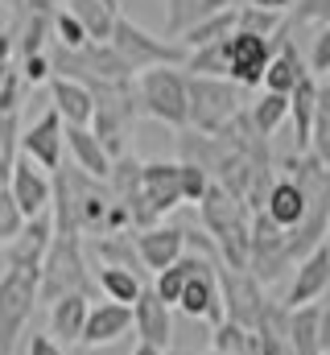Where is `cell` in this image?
<instances>
[{
  "label": "cell",
  "instance_id": "6da1fadb",
  "mask_svg": "<svg viewBox=\"0 0 330 355\" xmlns=\"http://www.w3.org/2000/svg\"><path fill=\"white\" fill-rule=\"evenodd\" d=\"M198 215L211 232V244L219 252V261L227 268H248L252 265V215L248 202L236 198L232 190H223L219 182H211V190L198 202Z\"/></svg>",
  "mask_w": 330,
  "mask_h": 355
},
{
  "label": "cell",
  "instance_id": "7a4b0ae2",
  "mask_svg": "<svg viewBox=\"0 0 330 355\" xmlns=\"http://www.w3.org/2000/svg\"><path fill=\"white\" fill-rule=\"evenodd\" d=\"M82 232L79 227H58L54 223V244L42 261V281H37V302L54 306L58 297L71 293H87L91 297V272H87V257H82Z\"/></svg>",
  "mask_w": 330,
  "mask_h": 355
},
{
  "label": "cell",
  "instance_id": "3957f363",
  "mask_svg": "<svg viewBox=\"0 0 330 355\" xmlns=\"http://www.w3.org/2000/svg\"><path fill=\"white\" fill-rule=\"evenodd\" d=\"M95 91V137L103 141V149L116 157L128 153V141H132V128L141 120V95H137V79L128 83H103V87H91Z\"/></svg>",
  "mask_w": 330,
  "mask_h": 355
},
{
  "label": "cell",
  "instance_id": "277c9868",
  "mask_svg": "<svg viewBox=\"0 0 330 355\" xmlns=\"http://www.w3.org/2000/svg\"><path fill=\"white\" fill-rule=\"evenodd\" d=\"M141 95V116H153L169 128L186 132L190 128V75L182 67H153L137 75Z\"/></svg>",
  "mask_w": 330,
  "mask_h": 355
},
{
  "label": "cell",
  "instance_id": "5b68a950",
  "mask_svg": "<svg viewBox=\"0 0 330 355\" xmlns=\"http://www.w3.org/2000/svg\"><path fill=\"white\" fill-rule=\"evenodd\" d=\"M244 107V87L232 79H207L190 75V128L202 137H219L232 120H240Z\"/></svg>",
  "mask_w": 330,
  "mask_h": 355
},
{
  "label": "cell",
  "instance_id": "8992f818",
  "mask_svg": "<svg viewBox=\"0 0 330 355\" xmlns=\"http://www.w3.org/2000/svg\"><path fill=\"white\" fill-rule=\"evenodd\" d=\"M37 281H42V272H33V268L0 272V355L17 352L21 331L29 327V318L37 310Z\"/></svg>",
  "mask_w": 330,
  "mask_h": 355
},
{
  "label": "cell",
  "instance_id": "52a82bcc",
  "mask_svg": "<svg viewBox=\"0 0 330 355\" xmlns=\"http://www.w3.org/2000/svg\"><path fill=\"white\" fill-rule=\"evenodd\" d=\"M112 46H116V54L141 75V71H153V67H186V46H177V42H165L157 33H149V29H141L137 21H128L124 12H120V21H116V29H112Z\"/></svg>",
  "mask_w": 330,
  "mask_h": 355
},
{
  "label": "cell",
  "instance_id": "ba28073f",
  "mask_svg": "<svg viewBox=\"0 0 330 355\" xmlns=\"http://www.w3.org/2000/svg\"><path fill=\"white\" fill-rule=\"evenodd\" d=\"M186 240H194L202 252H194V272H190V281H186V289H182V302H177V310H182L186 318H194V322H211V327H219V322L227 318V310H223V285H219V268L207 261V244H202V236L186 232Z\"/></svg>",
  "mask_w": 330,
  "mask_h": 355
},
{
  "label": "cell",
  "instance_id": "9c48e42d",
  "mask_svg": "<svg viewBox=\"0 0 330 355\" xmlns=\"http://www.w3.org/2000/svg\"><path fill=\"white\" fill-rule=\"evenodd\" d=\"M21 153L29 162H37L46 174H58L62 170V157H67V124L54 107H46L25 132H21Z\"/></svg>",
  "mask_w": 330,
  "mask_h": 355
},
{
  "label": "cell",
  "instance_id": "30bf717a",
  "mask_svg": "<svg viewBox=\"0 0 330 355\" xmlns=\"http://www.w3.org/2000/svg\"><path fill=\"white\" fill-rule=\"evenodd\" d=\"M322 194H330V190H322ZM322 194H310L297 178H277L272 186H268V194H264V215L281 227V232H293V227H302L306 219H310V211H314V202L322 198Z\"/></svg>",
  "mask_w": 330,
  "mask_h": 355
},
{
  "label": "cell",
  "instance_id": "8fae6325",
  "mask_svg": "<svg viewBox=\"0 0 330 355\" xmlns=\"http://www.w3.org/2000/svg\"><path fill=\"white\" fill-rule=\"evenodd\" d=\"M219 285H223V310H227V318H236V322H244L256 331V322H260V314H264V306H268V297H264V285L256 281V272L252 268H219Z\"/></svg>",
  "mask_w": 330,
  "mask_h": 355
},
{
  "label": "cell",
  "instance_id": "7c38bea8",
  "mask_svg": "<svg viewBox=\"0 0 330 355\" xmlns=\"http://www.w3.org/2000/svg\"><path fill=\"white\" fill-rule=\"evenodd\" d=\"M12 198L21 202L25 219H42V215H54V174H46L37 162H29L25 153L17 157V170L8 182Z\"/></svg>",
  "mask_w": 330,
  "mask_h": 355
},
{
  "label": "cell",
  "instance_id": "4fadbf2b",
  "mask_svg": "<svg viewBox=\"0 0 330 355\" xmlns=\"http://www.w3.org/2000/svg\"><path fill=\"white\" fill-rule=\"evenodd\" d=\"M141 194L149 202V211L162 219L169 211H177L186 202V190H182V162H145L141 170Z\"/></svg>",
  "mask_w": 330,
  "mask_h": 355
},
{
  "label": "cell",
  "instance_id": "5bb4252c",
  "mask_svg": "<svg viewBox=\"0 0 330 355\" xmlns=\"http://www.w3.org/2000/svg\"><path fill=\"white\" fill-rule=\"evenodd\" d=\"M310 79V67L306 58L297 54V42L289 37V25L272 37V62H268V75H264V87L260 91H277V95H293Z\"/></svg>",
  "mask_w": 330,
  "mask_h": 355
},
{
  "label": "cell",
  "instance_id": "9a60e30c",
  "mask_svg": "<svg viewBox=\"0 0 330 355\" xmlns=\"http://www.w3.org/2000/svg\"><path fill=\"white\" fill-rule=\"evenodd\" d=\"M268 62H272V42L268 37H256V33H236L232 37V83H240L244 91L264 87V75H268Z\"/></svg>",
  "mask_w": 330,
  "mask_h": 355
},
{
  "label": "cell",
  "instance_id": "2e32d148",
  "mask_svg": "<svg viewBox=\"0 0 330 355\" xmlns=\"http://www.w3.org/2000/svg\"><path fill=\"white\" fill-rule=\"evenodd\" d=\"M330 289V240L318 244L302 265L293 268V281H289V293H285V306L297 310V306H310V302H322V293Z\"/></svg>",
  "mask_w": 330,
  "mask_h": 355
},
{
  "label": "cell",
  "instance_id": "e0dca14e",
  "mask_svg": "<svg viewBox=\"0 0 330 355\" xmlns=\"http://www.w3.org/2000/svg\"><path fill=\"white\" fill-rule=\"evenodd\" d=\"M50 244H54V215L29 219L25 232L8 248H0L4 252V268H33V272H42V261H46Z\"/></svg>",
  "mask_w": 330,
  "mask_h": 355
},
{
  "label": "cell",
  "instance_id": "ac0fdd59",
  "mask_svg": "<svg viewBox=\"0 0 330 355\" xmlns=\"http://www.w3.org/2000/svg\"><path fill=\"white\" fill-rule=\"evenodd\" d=\"M137 240V252H141V265L162 272V268L177 265L186 257V227H169V223H157V227H145L132 236Z\"/></svg>",
  "mask_w": 330,
  "mask_h": 355
},
{
  "label": "cell",
  "instance_id": "d6986e66",
  "mask_svg": "<svg viewBox=\"0 0 330 355\" xmlns=\"http://www.w3.org/2000/svg\"><path fill=\"white\" fill-rule=\"evenodd\" d=\"M132 331L141 335V343H153L162 352L173 343V306H165L153 285H145V293L132 306Z\"/></svg>",
  "mask_w": 330,
  "mask_h": 355
},
{
  "label": "cell",
  "instance_id": "ffe728a7",
  "mask_svg": "<svg viewBox=\"0 0 330 355\" xmlns=\"http://www.w3.org/2000/svg\"><path fill=\"white\" fill-rule=\"evenodd\" d=\"M50 107L62 116L67 128H91L95 120V91L75 79H50Z\"/></svg>",
  "mask_w": 330,
  "mask_h": 355
},
{
  "label": "cell",
  "instance_id": "44dd1931",
  "mask_svg": "<svg viewBox=\"0 0 330 355\" xmlns=\"http://www.w3.org/2000/svg\"><path fill=\"white\" fill-rule=\"evenodd\" d=\"M128 331H132V306H120V302H91L87 331H82V343H87V347L120 343Z\"/></svg>",
  "mask_w": 330,
  "mask_h": 355
},
{
  "label": "cell",
  "instance_id": "7402d4cb",
  "mask_svg": "<svg viewBox=\"0 0 330 355\" xmlns=\"http://www.w3.org/2000/svg\"><path fill=\"white\" fill-rule=\"evenodd\" d=\"M67 157H71V166H79L82 174L99 178V182L112 178V153L103 149L95 128H67Z\"/></svg>",
  "mask_w": 330,
  "mask_h": 355
},
{
  "label": "cell",
  "instance_id": "603a6c76",
  "mask_svg": "<svg viewBox=\"0 0 330 355\" xmlns=\"http://www.w3.org/2000/svg\"><path fill=\"white\" fill-rule=\"evenodd\" d=\"M236 0H165V37L182 42L190 29H198L202 21H211L215 12L232 8Z\"/></svg>",
  "mask_w": 330,
  "mask_h": 355
},
{
  "label": "cell",
  "instance_id": "cb8c5ba5",
  "mask_svg": "<svg viewBox=\"0 0 330 355\" xmlns=\"http://www.w3.org/2000/svg\"><path fill=\"white\" fill-rule=\"evenodd\" d=\"M87 314H91V297H87V293L58 297V302L50 306V335H54L62 347H67V343H82Z\"/></svg>",
  "mask_w": 330,
  "mask_h": 355
},
{
  "label": "cell",
  "instance_id": "d4e9b609",
  "mask_svg": "<svg viewBox=\"0 0 330 355\" xmlns=\"http://www.w3.org/2000/svg\"><path fill=\"white\" fill-rule=\"evenodd\" d=\"M289 343H293V355H327L322 352V310H318V302L289 310Z\"/></svg>",
  "mask_w": 330,
  "mask_h": 355
},
{
  "label": "cell",
  "instance_id": "484cf974",
  "mask_svg": "<svg viewBox=\"0 0 330 355\" xmlns=\"http://www.w3.org/2000/svg\"><path fill=\"white\" fill-rule=\"evenodd\" d=\"M289 99H293V112H289V120H293V149H297V153H310V137H314V107H318V79L310 75V79L293 91Z\"/></svg>",
  "mask_w": 330,
  "mask_h": 355
},
{
  "label": "cell",
  "instance_id": "4316f807",
  "mask_svg": "<svg viewBox=\"0 0 330 355\" xmlns=\"http://www.w3.org/2000/svg\"><path fill=\"white\" fill-rule=\"evenodd\" d=\"M62 8H71V12L79 17V25L87 29L91 42H112V29H116V21H120V8H112V4H103V0H67Z\"/></svg>",
  "mask_w": 330,
  "mask_h": 355
},
{
  "label": "cell",
  "instance_id": "83f0119b",
  "mask_svg": "<svg viewBox=\"0 0 330 355\" xmlns=\"http://www.w3.org/2000/svg\"><path fill=\"white\" fill-rule=\"evenodd\" d=\"M289 112H293V99H289V95H277V91H260V99L248 103V120H252V128H256L264 141L289 120Z\"/></svg>",
  "mask_w": 330,
  "mask_h": 355
},
{
  "label": "cell",
  "instance_id": "f1b7e54d",
  "mask_svg": "<svg viewBox=\"0 0 330 355\" xmlns=\"http://www.w3.org/2000/svg\"><path fill=\"white\" fill-rule=\"evenodd\" d=\"M182 71H186V75H207V79H227V75H232V37L211 42V46H202V50H190Z\"/></svg>",
  "mask_w": 330,
  "mask_h": 355
},
{
  "label": "cell",
  "instance_id": "f546056e",
  "mask_svg": "<svg viewBox=\"0 0 330 355\" xmlns=\"http://www.w3.org/2000/svg\"><path fill=\"white\" fill-rule=\"evenodd\" d=\"M95 285L103 289V302H120V306H137V297L145 293V281L132 268H103L99 265Z\"/></svg>",
  "mask_w": 330,
  "mask_h": 355
},
{
  "label": "cell",
  "instance_id": "4dcf8cb0",
  "mask_svg": "<svg viewBox=\"0 0 330 355\" xmlns=\"http://www.w3.org/2000/svg\"><path fill=\"white\" fill-rule=\"evenodd\" d=\"M215 352L219 355H260V335L236 322V318H223L215 327Z\"/></svg>",
  "mask_w": 330,
  "mask_h": 355
},
{
  "label": "cell",
  "instance_id": "1f68e13d",
  "mask_svg": "<svg viewBox=\"0 0 330 355\" xmlns=\"http://www.w3.org/2000/svg\"><path fill=\"white\" fill-rule=\"evenodd\" d=\"M95 252H99L103 268H132V272H141V252H137V240L128 232L124 236H99Z\"/></svg>",
  "mask_w": 330,
  "mask_h": 355
},
{
  "label": "cell",
  "instance_id": "d6a6232c",
  "mask_svg": "<svg viewBox=\"0 0 330 355\" xmlns=\"http://www.w3.org/2000/svg\"><path fill=\"white\" fill-rule=\"evenodd\" d=\"M223 37H236V4H232V8H223V12H215V17H211V21H202L198 29H190L177 46H186V50H202V46L223 42Z\"/></svg>",
  "mask_w": 330,
  "mask_h": 355
},
{
  "label": "cell",
  "instance_id": "836d02e7",
  "mask_svg": "<svg viewBox=\"0 0 330 355\" xmlns=\"http://www.w3.org/2000/svg\"><path fill=\"white\" fill-rule=\"evenodd\" d=\"M285 29V12H268L256 4H236V33H256V37H277Z\"/></svg>",
  "mask_w": 330,
  "mask_h": 355
},
{
  "label": "cell",
  "instance_id": "e575fe53",
  "mask_svg": "<svg viewBox=\"0 0 330 355\" xmlns=\"http://www.w3.org/2000/svg\"><path fill=\"white\" fill-rule=\"evenodd\" d=\"M21 116H0V186L12 182L17 157H21Z\"/></svg>",
  "mask_w": 330,
  "mask_h": 355
},
{
  "label": "cell",
  "instance_id": "d590c367",
  "mask_svg": "<svg viewBox=\"0 0 330 355\" xmlns=\"http://www.w3.org/2000/svg\"><path fill=\"white\" fill-rule=\"evenodd\" d=\"M310 153L330 166V79H318V107H314V137Z\"/></svg>",
  "mask_w": 330,
  "mask_h": 355
},
{
  "label": "cell",
  "instance_id": "8d00e7d4",
  "mask_svg": "<svg viewBox=\"0 0 330 355\" xmlns=\"http://www.w3.org/2000/svg\"><path fill=\"white\" fill-rule=\"evenodd\" d=\"M190 272H194V252L190 257H182L177 265H169L157 272V281H153V293L162 297L165 306H177L182 302V289H186V281H190Z\"/></svg>",
  "mask_w": 330,
  "mask_h": 355
},
{
  "label": "cell",
  "instance_id": "74e56055",
  "mask_svg": "<svg viewBox=\"0 0 330 355\" xmlns=\"http://www.w3.org/2000/svg\"><path fill=\"white\" fill-rule=\"evenodd\" d=\"M285 25H289V33L293 29H327L330 25V0H293Z\"/></svg>",
  "mask_w": 330,
  "mask_h": 355
},
{
  "label": "cell",
  "instance_id": "f35d334b",
  "mask_svg": "<svg viewBox=\"0 0 330 355\" xmlns=\"http://www.w3.org/2000/svg\"><path fill=\"white\" fill-rule=\"evenodd\" d=\"M25 211H21V202L12 198V190L8 186H0V248H8L21 232H25Z\"/></svg>",
  "mask_w": 330,
  "mask_h": 355
},
{
  "label": "cell",
  "instance_id": "ab89813d",
  "mask_svg": "<svg viewBox=\"0 0 330 355\" xmlns=\"http://www.w3.org/2000/svg\"><path fill=\"white\" fill-rule=\"evenodd\" d=\"M54 42L67 46V50H82V46H91L87 29L79 25V17H75L71 8H58V12H54Z\"/></svg>",
  "mask_w": 330,
  "mask_h": 355
},
{
  "label": "cell",
  "instance_id": "60d3db41",
  "mask_svg": "<svg viewBox=\"0 0 330 355\" xmlns=\"http://www.w3.org/2000/svg\"><path fill=\"white\" fill-rule=\"evenodd\" d=\"M25 91H29V83L21 79V67H12V71H8V79L0 83V116H21Z\"/></svg>",
  "mask_w": 330,
  "mask_h": 355
},
{
  "label": "cell",
  "instance_id": "b9f144b4",
  "mask_svg": "<svg viewBox=\"0 0 330 355\" xmlns=\"http://www.w3.org/2000/svg\"><path fill=\"white\" fill-rule=\"evenodd\" d=\"M211 170L194 166V162H182V190H186V202H202V194L211 190Z\"/></svg>",
  "mask_w": 330,
  "mask_h": 355
},
{
  "label": "cell",
  "instance_id": "7bdbcfd3",
  "mask_svg": "<svg viewBox=\"0 0 330 355\" xmlns=\"http://www.w3.org/2000/svg\"><path fill=\"white\" fill-rule=\"evenodd\" d=\"M310 75L314 79H330V25L314 33L310 42Z\"/></svg>",
  "mask_w": 330,
  "mask_h": 355
},
{
  "label": "cell",
  "instance_id": "ee69618b",
  "mask_svg": "<svg viewBox=\"0 0 330 355\" xmlns=\"http://www.w3.org/2000/svg\"><path fill=\"white\" fill-rule=\"evenodd\" d=\"M25 355H67V347H62L54 335H42V331H37V335L25 339Z\"/></svg>",
  "mask_w": 330,
  "mask_h": 355
},
{
  "label": "cell",
  "instance_id": "f6af8a7d",
  "mask_svg": "<svg viewBox=\"0 0 330 355\" xmlns=\"http://www.w3.org/2000/svg\"><path fill=\"white\" fill-rule=\"evenodd\" d=\"M12 58H17V29L0 25V62H12Z\"/></svg>",
  "mask_w": 330,
  "mask_h": 355
},
{
  "label": "cell",
  "instance_id": "bcb514c9",
  "mask_svg": "<svg viewBox=\"0 0 330 355\" xmlns=\"http://www.w3.org/2000/svg\"><path fill=\"white\" fill-rule=\"evenodd\" d=\"M62 4H67V0H25L21 8H25V12H58Z\"/></svg>",
  "mask_w": 330,
  "mask_h": 355
},
{
  "label": "cell",
  "instance_id": "7dc6e473",
  "mask_svg": "<svg viewBox=\"0 0 330 355\" xmlns=\"http://www.w3.org/2000/svg\"><path fill=\"white\" fill-rule=\"evenodd\" d=\"M244 4H256V8H268V12H285V17H289V8H293V0H244Z\"/></svg>",
  "mask_w": 330,
  "mask_h": 355
},
{
  "label": "cell",
  "instance_id": "c3c4849f",
  "mask_svg": "<svg viewBox=\"0 0 330 355\" xmlns=\"http://www.w3.org/2000/svg\"><path fill=\"white\" fill-rule=\"evenodd\" d=\"M132 355H165L162 347H153V343H137V352Z\"/></svg>",
  "mask_w": 330,
  "mask_h": 355
},
{
  "label": "cell",
  "instance_id": "681fc988",
  "mask_svg": "<svg viewBox=\"0 0 330 355\" xmlns=\"http://www.w3.org/2000/svg\"><path fill=\"white\" fill-rule=\"evenodd\" d=\"M12 67H17V62H0V83L8 79V71H12Z\"/></svg>",
  "mask_w": 330,
  "mask_h": 355
},
{
  "label": "cell",
  "instance_id": "f907efd6",
  "mask_svg": "<svg viewBox=\"0 0 330 355\" xmlns=\"http://www.w3.org/2000/svg\"><path fill=\"white\" fill-rule=\"evenodd\" d=\"M186 355H219V352H215V347H211V352H186Z\"/></svg>",
  "mask_w": 330,
  "mask_h": 355
},
{
  "label": "cell",
  "instance_id": "816d5d0a",
  "mask_svg": "<svg viewBox=\"0 0 330 355\" xmlns=\"http://www.w3.org/2000/svg\"><path fill=\"white\" fill-rule=\"evenodd\" d=\"M103 4H112V8H120V0H103Z\"/></svg>",
  "mask_w": 330,
  "mask_h": 355
},
{
  "label": "cell",
  "instance_id": "f5cc1de1",
  "mask_svg": "<svg viewBox=\"0 0 330 355\" xmlns=\"http://www.w3.org/2000/svg\"><path fill=\"white\" fill-rule=\"evenodd\" d=\"M4 8H8V4H0V25H4Z\"/></svg>",
  "mask_w": 330,
  "mask_h": 355
},
{
  "label": "cell",
  "instance_id": "db71d44e",
  "mask_svg": "<svg viewBox=\"0 0 330 355\" xmlns=\"http://www.w3.org/2000/svg\"><path fill=\"white\" fill-rule=\"evenodd\" d=\"M12 4H25V0H12Z\"/></svg>",
  "mask_w": 330,
  "mask_h": 355
},
{
  "label": "cell",
  "instance_id": "11a10c76",
  "mask_svg": "<svg viewBox=\"0 0 330 355\" xmlns=\"http://www.w3.org/2000/svg\"><path fill=\"white\" fill-rule=\"evenodd\" d=\"M0 4H12V0H0Z\"/></svg>",
  "mask_w": 330,
  "mask_h": 355
},
{
  "label": "cell",
  "instance_id": "9f6ffc18",
  "mask_svg": "<svg viewBox=\"0 0 330 355\" xmlns=\"http://www.w3.org/2000/svg\"><path fill=\"white\" fill-rule=\"evenodd\" d=\"M91 355H95V352H91Z\"/></svg>",
  "mask_w": 330,
  "mask_h": 355
},
{
  "label": "cell",
  "instance_id": "6f0895ef",
  "mask_svg": "<svg viewBox=\"0 0 330 355\" xmlns=\"http://www.w3.org/2000/svg\"><path fill=\"white\" fill-rule=\"evenodd\" d=\"M327 355H330V352H327Z\"/></svg>",
  "mask_w": 330,
  "mask_h": 355
}]
</instances>
